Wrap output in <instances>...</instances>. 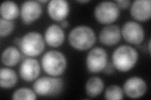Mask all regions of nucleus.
<instances>
[{
    "label": "nucleus",
    "mask_w": 151,
    "mask_h": 100,
    "mask_svg": "<svg viewBox=\"0 0 151 100\" xmlns=\"http://www.w3.org/2000/svg\"><path fill=\"white\" fill-rule=\"evenodd\" d=\"M68 38L72 47L81 51L91 48L96 41L94 31L86 26H79L73 28L69 33Z\"/></svg>",
    "instance_id": "nucleus-1"
},
{
    "label": "nucleus",
    "mask_w": 151,
    "mask_h": 100,
    "mask_svg": "<svg viewBox=\"0 0 151 100\" xmlns=\"http://www.w3.org/2000/svg\"><path fill=\"white\" fill-rule=\"evenodd\" d=\"M138 60V53L134 48L127 45L118 47L112 55V63L121 72L130 70Z\"/></svg>",
    "instance_id": "nucleus-2"
},
{
    "label": "nucleus",
    "mask_w": 151,
    "mask_h": 100,
    "mask_svg": "<svg viewBox=\"0 0 151 100\" xmlns=\"http://www.w3.org/2000/svg\"><path fill=\"white\" fill-rule=\"evenodd\" d=\"M41 63L45 72L55 77L62 74L67 67V60L65 56L58 51H47L42 56Z\"/></svg>",
    "instance_id": "nucleus-3"
},
{
    "label": "nucleus",
    "mask_w": 151,
    "mask_h": 100,
    "mask_svg": "<svg viewBox=\"0 0 151 100\" xmlns=\"http://www.w3.org/2000/svg\"><path fill=\"white\" fill-rule=\"evenodd\" d=\"M63 84V81L60 78L43 77L35 81L33 88L40 96H54L62 91Z\"/></svg>",
    "instance_id": "nucleus-4"
},
{
    "label": "nucleus",
    "mask_w": 151,
    "mask_h": 100,
    "mask_svg": "<svg viewBox=\"0 0 151 100\" xmlns=\"http://www.w3.org/2000/svg\"><path fill=\"white\" fill-rule=\"evenodd\" d=\"M19 46L23 55L31 58L42 53L45 48V42L39 33L29 32L23 36Z\"/></svg>",
    "instance_id": "nucleus-5"
},
{
    "label": "nucleus",
    "mask_w": 151,
    "mask_h": 100,
    "mask_svg": "<svg viewBox=\"0 0 151 100\" xmlns=\"http://www.w3.org/2000/svg\"><path fill=\"white\" fill-rule=\"evenodd\" d=\"M94 17L101 24L115 22L120 15V9L117 4L111 1H103L94 9Z\"/></svg>",
    "instance_id": "nucleus-6"
},
{
    "label": "nucleus",
    "mask_w": 151,
    "mask_h": 100,
    "mask_svg": "<svg viewBox=\"0 0 151 100\" xmlns=\"http://www.w3.org/2000/svg\"><path fill=\"white\" fill-rule=\"evenodd\" d=\"M108 63L106 51L102 48L96 47L89 51L86 57V66L89 72L96 73L102 71Z\"/></svg>",
    "instance_id": "nucleus-7"
},
{
    "label": "nucleus",
    "mask_w": 151,
    "mask_h": 100,
    "mask_svg": "<svg viewBox=\"0 0 151 100\" xmlns=\"http://www.w3.org/2000/svg\"><path fill=\"white\" fill-rule=\"evenodd\" d=\"M122 35L129 43L139 45L144 40V30L138 23L128 21L122 27Z\"/></svg>",
    "instance_id": "nucleus-8"
},
{
    "label": "nucleus",
    "mask_w": 151,
    "mask_h": 100,
    "mask_svg": "<svg viewBox=\"0 0 151 100\" xmlns=\"http://www.w3.org/2000/svg\"><path fill=\"white\" fill-rule=\"evenodd\" d=\"M20 13L23 22L29 25L40 18L42 13V7L39 1H27L22 4Z\"/></svg>",
    "instance_id": "nucleus-9"
},
{
    "label": "nucleus",
    "mask_w": 151,
    "mask_h": 100,
    "mask_svg": "<svg viewBox=\"0 0 151 100\" xmlns=\"http://www.w3.org/2000/svg\"><path fill=\"white\" fill-rule=\"evenodd\" d=\"M19 72L21 78L25 82H33L39 77L40 73L39 62L32 58H27L23 60L20 65Z\"/></svg>",
    "instance_id": "nucleus-10"
},
{
    "label": "nucleus",
    "mask_w": 151,
    "mask_h": 100,
    "mask_svg": "<svg viewBox=\"0 0 151 100\" xmlns=\"http://www.w3.org/2000/svg\"><path fill=\"white\" fill-rule=\"evenodd\" d=\"M147 91V84L139 77H132L127 79L124 84V91L131 98H139Z\"/></svg>",
    "instance_id": "nucleus-11"
},
{
    "label": "nucleus",
    "mask_w": 151,
    "mask_h": 100,
    "mask_svg": "<svg viewBox=\"0 0 151 100\" xmlns=\"http://www.w3.org/2000/svg\"><path fill=\"white\" fill-rule=\"evenodd\" d=\"M47 11L49 16L56 21H62L68 17L70 8L65 0H52L49 2Z\"/></svg>",
    "instance_id": "nucleus-12"
},
{
    "label": "nucleus",
    "mask_w": 151,
    "mask_h": 100,
    "mask_svg": "<svg viewBox=\"0 0 151 100\" xmlns=\"http://www.w3.org/2000/svg\"><path fill=\"white\" fill-rule=\"evenodd\" d=\"M130 13L135 20L144 22L151 16L150 0H136L132 4Z\"/></svg>",
    "instance_id": "nucleus-13"
},
{
    "label": "nucleus",
    "mask_w": 151,
    "mask_h": 100,
    "mask_svg": "<svg viewBox=\"0 0 151 100\" xmlns=\"http://www.w3.org/2000/svg\"><path fill=\"white\" fill-rule=\"evenodd\" d=\"M100 41L106 46H113L121 39V30L116 25H109L104 27L99 35Z\"/></svg>",
    "instance_id": "nucleus-14"
},
{
    "label": "nucleus",
    "mask_w": 151,
    "mask_h": 100,
    "mask_svg": "<svg viewBox=\"0 0 151 100\" xmlns=\"http://www.w3.org/2000/svg\"><path fill=\"white\" fill-rule=\"evenodd\" d=\"M64 38V32L62 28L55 24L49 26L45 32V42L51 47L60 46L63 43Z\"/></svg>",
    "instance_id": "nucleus-15"
},
{
    "label": "nucleus",
    "mask_w": 151,
    "mask_h": 100,
    "mask_svg": "<svg viewBox=\"0 0 151 100\" xmlns=\"http://www.w3.org/2000/svg\"><path fill=\"white\" fill-rule=\"evenodd\" d=\"M21 58L20 51L16 47L9 46L4 50L1 55V61L3 65L9 67L15 66Z\"/></svg>",
    "instance_id": "nucleus-16"
},
{
    "label": "nucleus",
    "mask_w": 151,
    "mask_h": 100,
    "mask_svg": "<svg viewBox=\"0 0 151 100\" xmlns=\"http://www.w3.org/2000/svg\"><path fill=\"white\" fill-rule=\"evenodd\" d=\"M0 12L1 18L8 21L15 20L20 15V9L17 4L12 1L3 2L1 5Z\"/></svg>",
    "instance_id": "nucleus-17"
},
{
    "label": "nucleus",
    "mask_w": 151,
    "mask_h": 100,
    "mask_svg": "<svg viewBox=\"0 0 151 100\" xmlns=\"http://www.w3.org/2000/svg\"><path fill=\"white\" fill-rule=\"evenodd\" d=\"M18 81L17 73L13 70L1 68L0 70V86L3 88H11Z\"/></svg>",
    "instance_id": "nucleus-18"
},
{
    "label": "nucleus",
    "mask_w": 151,
    "mask_h": 100,
    "mask_svg": "<svg viewBox=\"0 0 151 100\" xmlns=\"http://www.w3.org/2000/svg\"><path fill=\"white\" fill-rule=\"evenodd\" d=\"M104 89V83L102 79L93 77L89 78L86 83V91L91 98H95L100 95Z\"/></svg>",
    "instance_id": "nucleus-19"
},
{
    "label": "nucleus",
    "mask_w": 151,
    "mask_h": 100,
    "mask_svg": "<svg viewBox=\"0 0 151 100\" xmlns=\"http://www.w3.org/2000/svg\"><path fill=\"white\" fill-rule=\"evenodd\" d=\"M105 98L108 100L122 99L124 98V91L118 85H111L106 89Z\"/></svg>",
    "instance_id": "nucleus-20"
},
{
    "label": "nucleus",
    "mask_w": 151,
    "mask_h": 100,
    "mask_svg": "<svg viewBox=\"0 0 151 100\" xmlns=\"http://www.w3.org/2000/svg\"><path fill=\"white\" fill-rule=\"evenodd\" d=\"M12 99L27 100L36 99V93L33 90L27 88H19L13 93L12 95Z\"/></svg>",
    "instance_id": "nucleus-21"
},
{
    "label": "nucleus",
    "mask_w": 151,
    "mask_h": 100,
    "mask_svg": "<svg viewBox=\"0 0 151 100\" xmlns=\"http://www.w3.org/2000/svg\"><path fill=\"white\" fill-rule=\"evenodd\" d=\"M14 23L12 21L6 20L0 18V36L1 38L9 36L13 32L14 29Z\"/></svg>",
    "instance_id": "nucleus-22"
},
{
    "label": "nucleus",
    "mask_w": 151,
    "mask_h": 100,
    "mask_svg": "<svg viewBox=\"0 0 151 100\" xmlns=\"http://www.w3.org/2000/svg\"><path fill=\"white\" fill-rule=\"evenodd\" d=\"M116 4L119 9H127L130 6L131 2L129 0H118L116 1Z\"/></svg>",
    "instance_id": "nucleus-23"
},
{
    "label": "nucleus",
    "mask_w": 151,
    "mask_h": 100,
    "mask_svg": "<svg viewBox=\"0 0 151 100\" xmlns=\"http://www.w3.org/2000/svg\"><path fill=\"white\" fill-rule=\"evenodd\" d=\"M114 70H115V67L114 66H113V63H111L110 62H108L105 68H104L103 71V72L106 74H111L113 72H114Z\"/></svg>",
    "instance_id": "nucleus-24"
},
{
    "label": "nucleus",
    "mask_w": 151,
    "mask_h": 100,
    "mask_svg": "<svg viewBox=\"0 0 151 100\" xmlns=\"http://www.w3.org/2000/svg\"><path fill=\"white\" fill-rule=\"evenodd\" d=\"M60 26L62 28H67L69 26V23L67 20H63L60 21Z\"/></svg>",
    "instance_id": "nucleus-25"
},
{
    "label": "nucleus",
    "mask_w": 151,
    "mask_h": 100,
    "mask_svg": "<svg viewBox=\"0 0 151 100\" xmlns=\"http://www.w3.org/2000/svg\"><path fill=\"white\" fill-rule=\"evenodd\" d=\"M20 42H21V39L19 38H17L15 39V40H14V43L17 45H20Z\"/></svg>",
    "instance_id": "nucleus-26"
},
{
    "label": "nucleus",
    "mask_w": 151,
    "mask_h": 100,
    "mask_svg": "<svg viewBox=\"0 0 151 100\" xmlns=\"http://www.w3.org/2000/svg\"><path fill=\"white\" fill-rule=\"evenodd\" d=\"M78 2L80 3H86L88 2H89V0H83V1H82V0H81V1H77Z\"/></svg>",
    "instance_id": "nucleus-27"
},
{
    "label": "nucleus",
    "mask_w": 151,
    "mask_h": 100,
    "mask_svg": "<svg viewBox=\"0 0 151 100\" xmlns=\"http://www.w3.org/2000/svg\"><path fill=\"white\" fill-rule=\"evenodd\" d=\"M47 2H48L47 0H40V1H39V3H45Z\"/></svg>",
    "instance_id": "nucleus-28"
},
{
    "label": "nucleus",
    "mask_w": 151,
    "mask_h": 100,
    "mask_svg": "<svg viewBox=\"0 0 151 100\" xmlns=\"http://www.w3.org/2000/svg\"><path fill=\"white\" fill-rule=\"evenodd\" d=\"M149 53H150V41H149Z\"/></svg>",
    "instance_id": "nucleus-29"
}]
</instances>
